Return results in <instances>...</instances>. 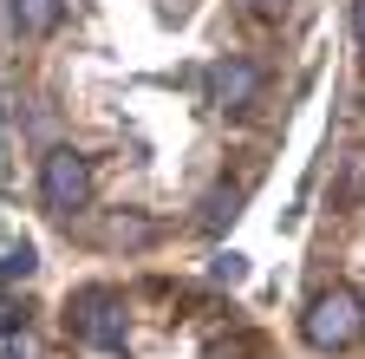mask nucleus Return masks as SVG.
Wrapping results in <instances>:
<instances>
[{
    "label": "nucleus",
    "instance_id": "f257e3e1",
    "mask_svg": "<svg viewBox=\"0 0 365 359\" xmlns=\"http://www.w3.org/2000/svg\"><path fill=\"white\" fill-rule=\"evenodd\" d=\"M359 333H365V307H359L352 288H327V294H313V307H307V340H313V346L339 353V346H352Z\"/></svg>",
    "mask_w": 365,
    "mask_h": 359
},
{
    "label": "nucleus",
    "instance_id": "f03ea898",
    "mask_svg": "<svg viewBox=\"0 0 365 359\" xmlns=\"http://www.w3.org/2000/svg\"><path fill=\"white\" fill-rule=\"evenodd\" d=\"M39 196H46V209H59V216L85 209V196H91V163H85L72 144L46 151V170H39Z\"/></svg>",
    "mask_w": 365,
    "mask_h": 359
},
{
    "label": "nucleus",
    "instance_id": "7ed1b4c3",
    "mask_svg": "<svg viewBox=\"0 0 365 359\" xmlns=\"http://www.w3.org/2000/svg\"><path fill=\"white\" fill-rule=\"evenodd\" d=\"M72 327L91 340V346H124V300L111 288H85L72 300Z\"/></svg>",
    "mask_w": 365,
    "mask_h": 359
},
{
    "label": "nucleus",
    "instance_id": "20e7f679",
    "mask_svg": "<svg viewBox=\"0 0 365 359\" xmlns=\"http://www.w3.org/2000/svg\"><path fill=\"white\" fill-rule=\"evenodd\" d=\"M209 85H215V105L248 111V105L261 98V66H255V59H242V53H228V59H215V66H209Z\"/></svg>",
    "mask_w": 365,
    "mask_h": 359
},
{
    "label": "nucleus",
    "instance_id": "39448f33",
    "mask_svg": "<svg viewBox=\"0 0 365 359\" xmlns=\"http://www.w3.org/2000/svg\"><path fill=\"white\" fill-rule=\"evenodd\" d=\"M59 20V0H14V26L20 33H53Z\"/></svg>",
    "mask_w": 365,
    "mask_h": 359
},
{
    "label": "nucleus",
    "instance_id": "423d86ee",
    "mask_svg": "<svg viewBox=\"0 0 365 359\" xmlns=\"http://www.w3.org/2000/svg\"><path fill=\"white\" fill-rule=\"evenodd\" d=\"M98 236H105V242H130V248H144V242H150V222H137V216H111Z\"/></svg>",
    "mask_w": 365,
    "mask_h": 359
},
{
    "label": "nucleus",
    "instance_id": "0eeeda50",
    "mask_svg": "<svg viewBox=\"0 0 365 359\" xmlns=\"http://www.w3.org/2000/svg\"><path fill=\"white\" fill-rule=\"evenodd\" d=\"M339 203H365V157H352L346 183H339Z\"/></svg>",
    "mask_w": 365,
    "mask_h": 359
},
{
    "label": "nucleus",
    "instance_id": "6e6552de",
    "mask_svg": "<svg viewBox=\"0 0 365 359\" xmlns=\"http://www.w3.org/2000/svg\"><path fill=\"white\" fill-rule=\"evenodd\" d=\"M222 216H235V190H215L209 196V222H222Z\"/></svg>",
    "mask_w": 365,
    "mask_h": 359
},
{
    "label": "nucleus",
    "instance_id": "1a4fd4ad",
    "mask_svg": "<svg viewBox=\"0 0 365 359\" xmlns=\"http://www.w3.org/2000/svg\"><path fill=\"white\" fill-rule=\"evenodd\" d=\"M352 26H359V46H365V0H352Z\"/></svg>",
    "mask_w": 365,
    "mask_h": 359
},
{
    "label": "nucleus",
    "instance_id": "9d476101",
    "mask_svg": "<svg viewBox=\"0 0 365 359\" xmlns=\"http://www.w3.org/2000/svg\"><path fill=\"white\" fill-rule=\"evenodd\" d=\"M248 7H255V14H274V7H281V0H248Z\"/></svg>",
    "mask_w": 365,
    "mask_h": 359
},
{
    "label": "nucleus",
    "instance_id": "9b49d317",
    "mask_svg": "<svg viewBox=\"0 0 365 359\" xmlns=\"http://www.w3.org/2000/svg\"><path fill=\"white\" fill-rule=\"evenodd\" d=\"M7 320H14V313H7V307H0V327H7Z\"/></svg>",
    "mask_w": 365,
    "mask_h": 359
}]
</instances>
